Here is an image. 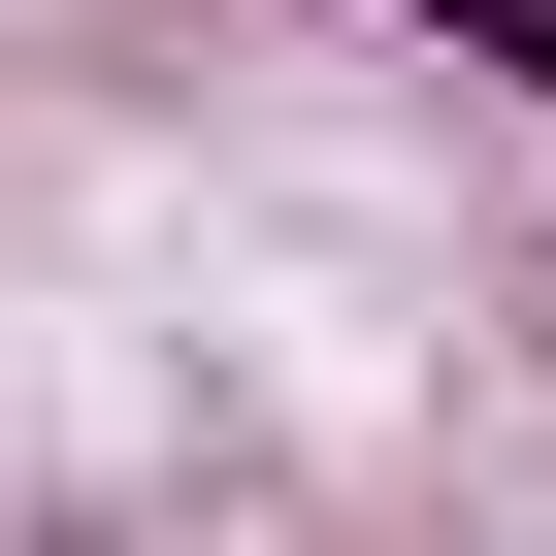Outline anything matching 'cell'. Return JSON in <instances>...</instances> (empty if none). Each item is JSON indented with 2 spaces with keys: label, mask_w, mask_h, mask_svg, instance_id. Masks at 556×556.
<instances>
[{
  "label": "cell",
  "mask_w": 556,
  "mask_h": 556,
  "mask_svg": "<svg viewBox=\"0 0 556 556\" xmlns=\"http://www.w3.org/2000/svg\"><path fill=\"white\" fill-rule=\"evenodd\" d=\"M393 34H458L491 99H556V0H393Z\"/></svg>",
  "instance_id": "6da1fadb"
}]
</instances>
